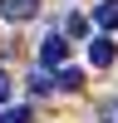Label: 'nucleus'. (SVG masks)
Returning a JSON list of instances; mask_svg holds the SVG:
<instances>
[{
	"mask_svg": "<svg viewBox=\"0 0 118 123\" xmlns=\"http://www.w3.org/2000/svg\"><path fill=\"white\" fill-rule=\"evenodd\" d=\"M0 123H30V108H5Z\"/></svg>",
	"mask_w": 118,
	"mask_h": 123,
	"instance_id": "9",
	"label": "nucleus"
},
{
	"mask_svg": "<svg viewBox=\"0 0 118 123\" xmlns=\"http://www.w3.org/2000/svg\"><path fill=\"white\" fill-rule=\"evenodd\" d=\"M25 89H30V94H49V89H54V79H49L44 69H35V74H30V84H25Z\"/></svg>",
	"mask_w": 118,
	"mask_h": 123,
	"instance_id": "6",
	"label": "nucleus"
},
{
	"mask_svg": "<svg viewBox=\"0 0 118 123\" xmlns=\"http://www.w3.org/2000/svg\"><path fill=\"white\" fill-rule=\"evenodd\" d=\"M0 15L5 20H30V15H39V0H0Z\"/></svg>",
	"mask_w": 118,
	"mask_h": 123,
	"instance_id": "3",
	"label": "nucleus"
},
{
	"mask_svg": "<svg viewBox=\"0 0 118 123\" xmlns=\"http://www.w3.org/2000/svg\"><path fill=\"white\" fill-rule=\"evenodd\" d=\"M5 98H10V74L0 69V104H5Z\"/></svg>",
	"mask_w": 118,
	"mask_h": 123,
	"instance_id": "10",
	"label": "nucleus"
},
{
	"mask_svg": "<svg viewBox=\"0 0 118 123\" xmlns=\"http://www.w3.org/2000/svg\"><path fill=\"white\" fill-rule=\"evenodd\" d=\"M54 89H69V94H74V89H84V69H64V74L54 79Z\"/></svg>",
	"mask_w": 118,
	"mask_h": 123,
	"instance_id": "5",
	"label": "nucleus"
},
{
	"mask_svg": "<svg viewBox=\"0 0 118 123\" xmlns=\"http://www.w3.org/2000/svg\"><path fill=\"white\" fill-rule=\"evenodd\" d=\"M64 59H69V39L64 35H49L44 44H39V64H44V69H59Z\"/></svg>",
	"mask_w": 118,
	"mask_h": 123,
	"instance_id": "1",
	"label": "nucleus"
},
{
	"mask_svg": "<svg viewBox=\"0 0 118 123\" xmlns=\"http://www.w3.org/2000/svg\"><path fill=\"white\" fill-rule=\"evenodd\" d=\"M64 30H69L74 39H84V35H88V20H84V15H69V20H64Z\"/></svg>",
	"mask_w": 118,
	"mask_h": 123,
	"instance_id": "7",
	"label": "nucleus"
},
{
	"mask_svg": "<svg viewBox=\"0 0 118 123\" xmlns=\"http://www.w3.org/2000/svg\"><path fill=\"white\" fill-rule=\"evenodd\" d=\"M88 59H94V69H108V64L118 59V44H113L108 35H98L94 44H88Z\"/></svg>",
	"mask_w": 118,
	"mask_h": 123,
	"instance_id": "2",
	"label": "nucleus"
},
{
	"mask_svg": "<svg viewBox=\"0 0 118 123\" xmlns=\"http://www.w3.org/2000/svg\"><path fill=\"white\" fill-rule=\"evenodd\" d=\"M94 25L118 30V0H103V5H94Z\"/></svg>",
	"mask_w": 118,
	"mask_h": 123,
	"instance_id": "4",
	"label": "nucleus"
},
{
	"mask_svg": "<svg viewBox=\"0 0 118 123\" xmlns=\"http://www.w3.org/2000/svg\"><path fill=\"white\" fill-rule=\"evenodd\" d=\"M98 123H118V98H108V104L98 108Z\"/></svg>",
	"mask_w": 118,
	"mask_h": 123,
	"instance_id": "8",
	"label": "nucleus"
}]
</instances>
